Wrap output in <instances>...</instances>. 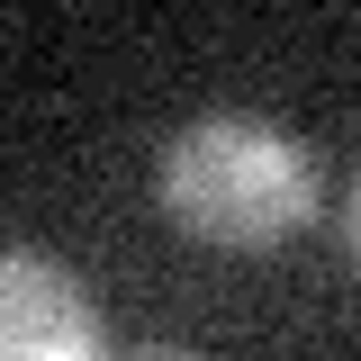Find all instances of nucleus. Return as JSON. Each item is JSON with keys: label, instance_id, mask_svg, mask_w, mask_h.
I'll return each instance as SVG.
<instances>
[{"label": "nucleus", "instance_id": "nucleus-1", "mask_svg": "<svg viewBox=\"0 0 361 361\" xmlns=\"http://www.w3.org/2000/svg\"><path fill=\"white\" fill-rule=\"evenodd\" d=\"M154 190L172 226L208 235V244H280L316 217V163L289 127H271L253 109H208L190 127L163 135Z\"/></svg>", "mask_w": 361, "mask_h": 361}, {"label": "nucleus", "instance_id": "nucleus-2", "mask_svg": "<svg viewBox=\"0 0 361 361\" xmlns=\"http://www.w3.org/2000/svg\"><path fill=\"white\" fill-rule=\"evenodd\" d=\"M0 361H109L90 289L37 244H0Z\"/></svg>", "mask_w": 361, "mask_h": 361}, {"label": "nucleus", "instance_id": "nucleus-3", "mask_svg": "<svg viewBox=\"0 0 361 361\" xmlns=\"http://www.w3.org/2000/svg\"><path fill=\"white\" fill-rule=\"evenodd\" d=\"M109 361H199V353H180V343H135V353H109Z\"/></svg>", "mask_w": 361, "mask_h": 361}, {"label": "nucleus", "instance_id": "nucleus-4", "mask_svg": "<svg viewBox=\"0 0 361 361\" xmlns=\"http://www.w3.org/2000/svg\"><path fill=\"white\" fill-rule=\"evenodd\" d=\"M343 235H353V253H361V172H353V199H343Z\"/></svg>", "mask_w": 361, "mask_h": 361}]
</instances>
